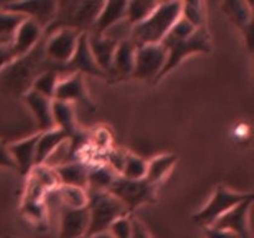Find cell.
Here are the masks:
<instances>
[{
  "mask_svg": "<svg viewBox=\"0 0 254 238\" xmlns=\"http://www.w3.org/2000/svg\"><path fill=\"white\" fill-rule=\"evenodd\" d=\"M27 176H31L36 182L44 186L47 191H52L60 186L59 178H57L54 168L50 165H46V164L35 165Z\"/></svg>",
  "mask_w": 254,
  "mask_h": 238,
  "instance_id": "obj_32",
  "label": "cell"
},
{
  "mask_svg": "<svg viewBox=\"0 0 254 238\" xmlns=\"http://www.w3.org/2000/svg\"><path fill=\"white\" fill-rule=\"evenodd\" d=\"M135 45L131 42L130 39L122 40L118 42L112 61L111 71L108 73V79L123 81V79L131 78L134 61H135Z\"/></svg>",
  "mask_w": 254,
  "mask_h": 238,
  "instance_id": "obj_15",
  "label": "cell"
},
{
  "mask_svg": "<svg viewBox=\"0 0 254 238\" xmlns=\"http://www.w3.org/2000/svg\"><path fill=\"white\" fill-rule=\"evenodd\" d=\"M1 9L25 16L36 22L42 30H46L52 22L57 10V1L52 0H32V1L6 2Z\"/></svg>",
  "mask_w": 254,
  "mask_h": 238,
  "instance_id": "obj_10",
  "label": "cell"
},
{
  "mask_svg": "<svg viewBox=\"0 0 254 238\" xmlns=\"http://www.w3.org/2000/svg\"><path fill=\"white\" fill-rule=\"evenodd\" d=\"M158 1H128L126 20L129 25L135 26L146 19L158 6Z\"/></svg>",
  "mask_w": 254,
  "mask_h": 238,
  "instance_id": "obj_28",
  "label": "cell"
},
{
  "mask_svg": "<svg viewBox=\"0 0 254 238\" xmlns=\"http://www.w3.org/2000/svg\"><path fill=\"white\" fill-rule=\"evenodd\" d=\"M73 73L91 74V76L99 77V78L108 79L107 73H104L98 64L94 61L88 46V35L87 32H82L78 39L76 51H74L72 59L64 66V76L66 77ZM61 77V78H62Z\"/></svg>",
  "mask_w": 254,
  "mask_h": 238,
  "instance_id": "obj_12",
  "label": "cell"
},
{
  "mask_svg": "<svg viewBox=\"0 0 254 238\" xmlns=\"http://www.w3.org/2000/svg\"><path fill=\"white\" fill-rule=\"evenodd\" d=\"M206 236H207V238H237V236L230 231L215 227L206 228Z\"/></svg>",
  "mask_w": 254,
  "mask_h": 238,
  "instance_id": "obj_37",
  "label": "cell"
},
{
  "mask_svg": "<svg viewBox=\"0 0 254 238\" xmlns=\"http://www.w3.org/2000/svg\"><path fill=\"white\" fill-rule=\"evenodd\" d=\"M156 188H158V185L151 183L145 178L131 180V178H126L119 175L113 181L108 191L118 200H121L131 212L134 208L144 203L155 202Z\"/></svg>",
  "mask_w": 254,
  "mask_h": 238,
  "instance_id": "obj_6",
  "label": "cell"
},
{
  "mask_svg": "<svg viewBox=\"0 0 254 238\" xmlns=\"http://www.w3.org/2000/svg\"><path fill=\"white\" fill-rule=\"evenodd\" d=\"M55 192H56L59 202L66 207L83 208L88 202V195H87V190L84 188L60 185L55 190Z\"/></svg>",
  "mask_w": 254,
  "mask_h": 238,
  "instance_id": "obj_27",
  "label": "cell"
},
{
  "mask_svg": "<svg viewBox=\"0 0 254 238\" xmlns=\"http://www.w3.org/2000/svg\"><path fill=\"white\" fill-rule=\"evenodd\" d=\"M176 160L178 158L174 154H163V155L155 156L148 163L145 178L151 183L159 185V182L163 181L170 173Z\"/></svg>",
  "mask_w": 254,
  "mask_h": 238,
  "instance_id": "obj_25",
  "label": "cell"
},
{
  "mask_svg": "<svg viewBox=\"0 0 254 238\" xmlns=\"http://www.w3.org/2000/svg\"><path fill=\"white\" fill-rule=\"evenodd\" d=\"M4 238H14V237H10V236H5Z\"/></svg>",
  "mask_w": 254,
  "mask_h": 238,
  "instance_id": "obj_40",
  "label": "cell"
},
{
  "mask_svg": "<svg viewBox=\"0 0 254 238\" xmlns=\"http://www.w3.org/2000/svg\"><path fill=\"white\" fill-rule=\"evenodd\" d=\"M117 176H119L113 169L107 164H94L88 165V178H87V192L91 191H108Z\"/></svg>",
  "mask_w": 254,
  "mask_h": 238,
  "instance_id": "obj_24",
  "label": "cell"
},
{
  "mask_svg": "<svg viewBox=\"0 0 254 238\" xmlns=\"http://www.w3.org/2000/svg\"><path fill=\"white\" fill-rule=\"evenodd\" d=\"M133 217L130 215L124 216L114 221L108 228V233L112 238H130L133 232Z\"/></svg>",
  "mask_w": 254,
  "mask_h": 238,
  "instance_id": "obj_33",
  "label": "cell"
},
{
  "mask_svg": "<svg viewBox=\"0 0 254 238\" xmlns=\"http://www.w3.org/2000/svg\"><path fill=\"white\" fill-rule=\"evenodd\" d=\"M131 222H133V232H131L130 238H151V236L149 235L145 226L138 218L133 217Z\"/></svg>",
  "mask_w": 254,
  "mask_h": 238,
  "instance_id": "obj_36",
  "label": "cell"
},
{
  "mask_svg": "<svg viewBox=\"0 0 254 238\" xmlns=\"http://www.w3.org/2000/svg\"><path fill=\"white\" fill-rule=\"evenodd\" d=\"M60 78H61V77H60V74L57 73V72L45 71L35 79V82L32 83L31 89L37 92V93H40L41 96L54 101L55 92H56Z\"/></svg>",
  "mask_w": 254,
  "mask_h": 238,
  "instance_id": "obj_29",
  "label": "cell"
},
{
  "mask_svg": "<svg viewBox=\"0 0 254 238\" xmlns=\"http://www.w3.org/2000/svg\"><path fill=\"white\" fill-rule=\"evenodd\" d=\"M39 134L25 138L22 140L15 141L7 145L9 153L16 165L17 171L21 175L27 176L32 168L35 166V153H36V143L39 139Z\"/></svg>",
  "mask_w": 254,
  "mask_h": 238,
  "instance_id": "obj_19",
  "label": "cell"
},
{
  "mask_svg": "<svg viewBox=\"0 0 254 238\" xmlns=\"http://www.w3.org/2000/svg\"><path fill=\"white\" fill-rule=\"evenodd\" d=\"M252 197V192H235L222 185L217 186L207 205L192 216L193 222L203 226L205 228L211 227L218 218L222 217L231 208Z\"/></svg>",
  "mask_w": 254,
  "mask_h": 238,
  "instance_id": "obj_7",
  "label": "cell"
},
{
  "mask_svg": "<svg viewBox=\"0 0 254 238\" xmlns=\"http://www.w3.org/2000/svg\"><path fill=\"white\" fill-rule=\"evenodd\" d=\"M59 202V200H57ZM60 208L59 238H84L88 230V208H71L61 205Z\"/></svg>",
  "mask_w": 254,
  "mask_h": 238,
  "instance_id": "obj_14",
  "label": "cell"
},
{
  "mask_svg": "<svg viewBox=\"0 0 254 238\" xmlns=\"http://www.w3.org/2000/svg\"><path fill=\"white\" fill-rule=\"evenodd\" d=\"M59 178L60 185L74 186L87 190V178H88V165L82 161H64L52 166Z\"/></svg>",
  "mask_w": 254,
  "mask_h": 238,
  "instance_id": "obj_21",
  "label": "cell"
},
{
  "mask_svg": "<svg viewBox=\"0 0 254 238\" xmlns=\"http://www.w3.org/2000/svg\"><path fill=\"white\" fill-rule=\"evenodd\" d=\"M87 35H88V46L94 61L99 68L108 76L118 41L103 34L87 32Z\"/></svg>",
  "mask_w": 254,
  "mask_h": 238,
  "instance_id": "obj_18",
  "label": "cell"
},
{
  "mask_svg": "<svg viewBox=\"0 0 254 238\" xmlns=\"http://www.w3.org/2000/svg\"><path fill=\"white\" fill-rule=\"evenodd\" d=\"M252 205L253 197L238 203L218 218L211 227L230 231L235 233L237 238H252L250 230V212Z\"/></svg>",
  "mask_w": 254,
  "mask_h": 238,
  "instance_id": "obj_13",
  "label": "cell"
},
{
  "mask_svg": "<svg viewBox=\"0 0 254 238\" xmlns=\"http://www.w3.org/2000/svg\"><path fill=\"white\" fill-rule=\"evenodd\" d=\"M180 16L181 1L159 2L155 10L144 21L131 27V42L135 47L160 44Z\"/></svg>",
  "mask_w": 254,
  "mask_h": 238,
  "instance_id": "obj_2",
  "label": "cell"
},
{
  "mask_svg": "<svg viewBox=\"0 0 254 238\" xmlns=\"http://www.w3.org/2000/svg\"><path fill=\"white\" fill-rule=\"evenodd\" d=\"M104 1H57L54 20L44 31V36L60 29H73L88 32L93 26Z\"/></svg>",
  "mask_w": 254,
  "mask_h": 238,
  "instance_id": "obj_3",
  "label": "cell"
},
{
  "mask_svg": "<svg viewBox=\"0 0 254 238\" xmlns=\"http://www.w3.org/2000/svg\"><path fill=\"white\" fill-rule=\"evenodd\" d=\"M87 195L89 222L84 238L107 232L114 221L130 215L127 206L109 191H91Z\"/></svg>",
  "mask_w": 254,
  "mask_h": 238,
  "instance_id": "obj_4",
  "label": "cell"
},
{
  "mask_svg": "<svg viewBox=\"0 0 254 238\" xmlns=\"http://www.w3.org/2000/svg\"><path fill=\"white\" fill-rule=\"evenodd\" d=\"M22 99L31 111L35 120H36L37 126L40 129V133L51 130L56 128L54 121V116H52V101L41 96L37 92L30 89L27 93L22 96Z\"/></svg>",
  "mask_w": 254,
  "mask_h": 238,
  "instance_id": "obj_17",
  "label": "cell"
},
{
  "mask_svg": "<svg viewBox=\"0 0 254 238\" xmlns=\"http://www.w3.org/2000/svg\"><path fill=\"white\" fill-rule=\"evenodd\" d=\"M168 59V52L160 44L143 45L135 50V61L131 78L158 82Z\"/></svg>",
  "mask_w": 254,
  "mask_h": 238,
  "instance_id": "obj_9",
  "label": "cell"
},
{
  "mask_svg": "<svg viewBox=\"0 0 254 238\" xmlns=\"http://www.w3.org/2000/svg\"><path fill=\"white\" fill-rule=\"evenodd\" d=\"M82 32L73 29H60L44 36L45 52L52 63L60 67L61 77L64 66L72 59Z\"/></svg>",
  "mask_w": 254,
  "mask_h": 238,
  "instance_id": "obj_8",
  "label": "cell"
},
{
  "mask_svg": "<svg viewBox=\"0 0 254 238\" xmlns=\"http://www.w3.org/2000/svg\"><path fill=\"white\" fill-rule=\"evenodd\" d=\"M40 133V131H39ZM66 141H68L66 134L60 129L54 128L51 130L39 134L36 143V153H35V165L46 164L50 156Z\"/></svg>",
  "mask_w": 254,
  "mask_h": 238,
  "instance_id": "obj_23",
  "label": "cell"
},
{
  "mask_svg": "<svg viewBox=\"0 0 254 238\" xmlns=\"http://www.w3.org/2000/svg\"><path fill=\"white\" fill-rule=\"evenodd\" d=\"M161 46L168 52V59L163 71L159 74V79L165 74L175 69L181 63L185 57L195 54H208L212 50L211 36L207 26L200 27L196 30L190 37L181 40H171V41H161Z\"/></svg>",
  "mask_w": 254,
  "mask_h": 238,
  "instance_id": "obj_5",
  "label": "cell"
},
{
  "mask_svg": "<svg viewBox=\"0 0 254 238\" xmlns=\"http://www.w3.org/2000/svg\"><path fill=\"white\" fill-rule=\"evenodd\" d=\"M181 17L196 29L206 26L205 4L202 1H181Z\"/></svg>",
  "mask_w": 254,
  "mask_h": 238,
  "instance_id": "obj_30",
  "label": "cell"
},
{
  "mask_svg": "<svg viewBox=\"0 0 254 238\" xmlns=\"http://www.w3.org/2000/svg\"><path fill=\"white\" fill-rule=\"evenodd\" d=\"M44 37V30L41 26L32 20H24L15 34L14 41L11 44V50L15 57H20L27 54L30 50L34 49L40 40Z\"/></svg>",
  "mask_w": 254,
  "mask_h": 238,
  "instance_id": "obj_20",
  "label": "cell"
},
{
  "mask_svg": "<svg viewBox=\"0 0 254 238\" xmlns=\"http://www.w3.org/2000/svg\"><path fill=\"white\" fill-rule=\"evenodd\" d=\"M16 59L10 46H0V71L6 66L9 62Z\"/></svg>",
  "mask_w": 254,
  "mask_h": 238,
  "instance_id": "obj_38",
  "label": "cell"
},
{
  "mask_svg": "<svg viewBox=\"0 0 254 238\" xmlns=\"http://www.w3.org/2000/svg\"><path fill=\"white\" fill-rule=\"evenodd\" d=\"M146 166H148V163L144 159L127 151L121 176L126 178H131V180L144 178L146 175Z\"/></svg>",
  "mask_w": 254,
  "mask_h": 238,
  "instance_id": "obj_31",
  "label": "cell"
},
{
  "mask_svg": "<svg viewBox=\"0 0 254 238\" xmlns=\"http://www.w3.org/2000/svg\"><path fill=\"white\" fill-rule=\"evenodd\" d=\"M127 4L128 1H104L103 7L88 32L102 35L114 25L126 20Z\"/></svg>",
  "mask_w": 254,
  "mask_h": 238,
  "instance_id": "obj_22",
  "label": "cell"
},
{
  "mask_svg": "<svg viewBox=\"0 0 254 238\" xmlns=\"http://www.w3.org/2000/svg\"><path fill=\"white\" fill-rule=\"evenodd\" d=\"M222 11L230 17L231 21L243 32L248 47L252 51V35H253V14L252 5L248 1H236L230 0L221 4Z\"/></svg>",
  "mask_w": 254,
  "mask_h": 238,
  "instance_id": "obj_16",
  "label": "cell"
},
{
  "mask_svg": "<svg viewBox=\"0 0 254 238\" xmlns=\"http://www.w3.org/2000/svg\"><path fill=\"white\" fill-rule=\"evenodd\" d=\"M26 17L0 9V46H11L15 34Z\"/></svg>",
  "mask_w": 254,
  "mask_h": 238,
  "instance_id": "obj_26",
  "label": "cell"
},
{
  "mask_svg": "<svg viewBox=\"0 0 254 238\" xmlns=\"http://www.w3.org/2000/svg\"><path fill=\"white\" fill-rule=\"evenodd\" d=\"M54 99L71 104H79L89 112L96 111V106L87 91L83 74L81 73H73L60 78Z\"/></svg>",
  "mask_w": 254,
  "mask_h": 238,
  "instance_id": "obj_11",
  "label": "cell"
},
{
  "mask_svg": "<svg viewBox=\"0 0 254 238\" xmlns=\"http://www.w3.org/2000/svg\"><path fill=\"white\" fill-rule=\"evenodd\" d=\"M45 71H55L61 77L60 67L47 59L42 37L34 49L14 59L0 71V93L22 97L31 89L35 79Z\"/></svg>",
  "mask_w": 254,
  "mask_h": 238,
  "instance_id": "obj_1",
  "label": "cell"
},
{
  "mask_svg": "<svg viewBox=\"0 0 254 238\" xmlns=\"http://www.w3.org/2000/svg\"><path fill=\"white\" fill-rule=\"evenodd\" d=\"M88 238H112V236L109 235L108 231L107 232H103V233H98V235H94V236H91V237Z\"/></svg>",
  "mask_w": 254,
  "mask_h": 238,
  "instance_id": "obj_39",
  "label": "cell"
},
{
  "mask_svg": "<svg viewBox=\"0 0 254 238\" xmlns=\"http://www.w3.org/2000/svg\"><path fill=\"white\" fill-rule=\"evenodd\" d=\"M127 151L119 150V149H114L108 154V164L107 165L111 166L118 175H121L122 169H123L124 160H126Z\"/></svg>",
  "mask_w": 254,
  "mask_h": 238,
  "instance_id": "obj_34",
  "label": "cell"
},
{
  "mask_svg": "<svg viewBox=\"0 0 254 238\" xmlns=\"http://www.w3.org/2000/svg\"><path fill=\"white\" fill-rule=\"evenodd\" d=\"M0 166H1V168L12 169V170L17 171L16 165H15L14 160H12L11 155H10L9 153L7 145L1 140H0Z\"/></svg>",
  "mask_w": 254,
  "mask_h": 238,
  "instance_id": "obj_35",
  "label": "cell"
}]
</instances>
